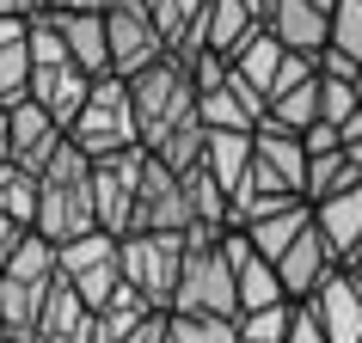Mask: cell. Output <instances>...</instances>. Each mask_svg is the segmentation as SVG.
<instances>
[{
	"mask_svg": "<svg viewBox=\"0 0 362 343\" xmlns=\"http://www.w3.org/2000/svg\"><path fill=\"white\" fill-rule=\"evenodd\" d=\"M288 343H332L325 337L320 313H313V301H295V325H288Z\"/></svg>",
	"mask_w": 362,
	"mask_h": 343,
	"instance_id": "obj_33",
	"label": "cell"
},
{
	"mask_svg": "<svg viewBox=\"0 0 362 343\" xmlns=\"http://www.w3.org/2000/svg\"><path fill=\"white\" fill-rule=\"evenodd\" d=\"M0 166H13V111H0Z\"/></svg>",
	"mask_w": 362,
	"mask_h": 343,
	"instance_id": "obj_37",
	"label": "cell"
},
{
	"mask_svg": "<svg viewBox=\"0 0 362 343\" xmlns=\"http://www.w3.org/2000/svg\"><path fill=\"white\" fill-rule=\"evenodd\" d=\"M68 141H74L80 153H93V160L141 148V116H135V92H129V80H117V74L93 80V98H86V111L74 116Z\"/></svg>",
	"mask_w": 362,
	"mask_h": 343,
	"instance_id": "obj_3",
	"label": "cell"
},
{
	"mask_svg": "<svg viewBox=\"0 0 362 343\" xmlns=\"http://www.w3.org/2000/svg\"><path fill=\"white\" fill-rule=\"evenodd\" d=\"M197 209L185 196V178L160 160H148V178H141V215H135V233H191Z\"/></svg>",
	"mask_w": 362,
	"mask_h": 343,
	"instance_id": "obj_9",
	"label": "cell"
},
{
	"mask_svg": "<svg viewBox=\"0 0 362 343\" xmlns=\"http://www.w3.org/2000/svg\"><path fill=\"white\" fill-rule=\"evenodd\" d=\"M203 31H209V49H215V56L233 61V49H240L252 31H264V25H258V13H252V0H209Z\"/></svg>",
	"mask_w": 362,
	"mask_h": 343,
	"instance_id": "obj_20",
	"label": "cell"
},
{
	"mask_svg": "<svg viewBox=\"0 0 362 343\" xmlns=\"http://www.w3.org/2000/svg\"><path fill=\"white\" fill-rule=\"evenodd\" d=\"M49 6H56V0H49Z\"/></svg>",
	"mask_w": 362,
	"mask_h": 343,
	"instance_id": "obj_42",
	"label": "cell"
},
{
	"mask_svg": "<svg viewBox=\"0 0 362 343\" xmlns=\"http://www.w3.org/2000/svg\"><path fill=\"white\" fill-rule=\"evenodd\" d=\"M313 227L325 233V246H332V258H338V270H344L362 251V191H344V196L313 203Z\"/></svg>",
	"mask_w": 362,
	"mask_h": 343,
	"instance_id": "obj_17",
	"label": "cell"
},
{
	"mask_svg": "<svg viewBox=\"0 0 362 343\" xmlns=\"http://www.w3.org/2000/svg\"><path fill=\"white\" fill-rule=\"evenodd\" d=\"M338 270V258H332V246H325V233L320 227H307L295 246L276 258V276H283V288H288V301H313L325 288V276Z\"/></svg>",
	"mask_w": 362,
	"mask_h": 343,
	"instance_id": "obj_12",
	"label": "cell"
},
{
	"mask_svg": "<svg viewBox=\"0 0 362 343\" xmlns=\"http://www.w3.org/2000/svg\"><path fill=\"white\" fill-rule=\"evenodd\" d=\"M105 31H111V74L117 80H135V74H148V68H160L172 56L160 25H153V13H148V0H117L105 13Z\"/></svg>",
	"mask_w": 362,
	"mask_h": 343,
	"instance_id": "obj_7",
	"label": "cell"
},
{
	"mask_svg": "<svg viewBox=\"0 0 362 343\" xmlns=\"http://www.w3.org/2000/svg\"><path fill=\"white\" fill-rule=\"evenodd\" d=\"M68 148V129H62L56 116L43 111L37 98H25V104H13V160H19L25 172H49V160Z\"/></svg>",
	"mask_w": 362,
	"mask_h": 343,
	"instance_id": "obj_11",
	"label": "cell"
},
{
	"mask_svg": "<svg viewBox=\"0 0 362 343\" xmlns=\"http://www.w3.org/2000/svg\"><path fill=\"white\" fill-rule=\"evenodd\" d=\"M320 116L332 129H350L362 116V86H350V80H320Z\"/></svg>",
	"mask_w": 362,
	"mask_h": 343,
	"instance_id": "obj_30",
	"label": "cell"
},
{
	"mask_svg": "<svg viewBox=\"0 0 362 343\" xmlns=\"http://www.w3.org/2000/svg\"><path fill=\"white\" fill-rule=\"evenodd\" d=\"M37 233L49 246H74L86 233H98V196H93V153H80L74 141L49 160L37 196Z\"/></svg>",
	"mask_w": 362,
	"mask_h": 343,
	"instance_id": "obj_1",
	"label": "cell"
},
{
	"mask_svg": "<svg viewBox=\"0 0 362 343\" xmlns=\"http://www.w3.org/2000/svg\"><path fill=\"white\" fill-rule=\"evenodd\" d=\"M123 282L153 306V313H172L178 301V282H185V258H191V239L185 233H129L123 239Z\"/></svg>",
	"mask_w": 362,
	"mask_h": 343,
	"instance_id": "obj_4",
	"label": "cell"
},
{
	"mask_svg": "<svg viewBox=\"0 0 362 343\" xmlns=\"http://www.w3.org/2000/svg\"><path fill=\"white\" fill-rule=\"evenodd\" d=\"M49 13H56V31H62V43H68V56H74L93 80L111 74V31H105V13H62V6H49Z\"/></svg>",
	"mask_w": 362,
	"mask_h": 343,
	"instance_id": "obj_16",
	"label": "cell"
},
{
	"mask_svg": "<svg viewBox=\"0 0 362 343\" xmlns=\"http://www.w3.org/2000/svg\"><path fill=\"white\" fill-rule=\"evenodd\" d=\"M283 301H288V288L276 276V264L252 251L246 264H240V313H264V306H283Z\"/></svg>",
	"mask_w": 362,
	"mask_h": 343,
	"instance_id": "obj_25",
	"label": "cell"
},
{
	"mask_svg": "<svg viewBox=\"0 0 362 343\" xmlns=\"http://www.w3.org/2000/svg\"><path fill=\"white\" fill-rule=\"evenodd\" d=\"M252 160H258V135H233V129H209V153H203V166L215 172V184L221 191H240L246 184Z\"/></svg>",
	"mask_w": 362,
	"mask_h": 343,
	"instance_id": "obj_19",
	"label": "cell"
},
{
	"mask_svg": "<svg viewBox=\"0 0 362 343\" xmlns=\"http://www.w3.org/2000/svg\"><path fill=\"white\" fill-rule=\"evenodd\" d=\"M344 191H362V166L350 160V148L313 153V166H307V203H325V196H344Z\"/></svg>",
	"mask_w": 362,
	"mask_h": 343,
	"instance_id": "obj_22",
	"label": "cell"
},
{
	"mask_svg": "<svg viewBox=\"0 0 362 343\" xmlns=\"http://www.w3.org/2000/svg\"><path fill=\"white\" fill-rule=\"evenodd\" d=\"M172 343H178V337H172Z\"/></svg>",
	"mask_w": 362,
	"mask_h": 343,
	"instance_id": "obj_43",
	"label": "cell"
},
{
	"mask_svg": "<svg viewBox=\"0 0 362 343\" xmlns=\"http://www.w3.org/2000/svg\"><path fill=\"white\" fill-rule=\"evenodd\" d=\"M31 239V227H19L13 215H0V276L13 270V258H19V246Z\"/></svg>",
	"mask_w": 362,
	"mask_h": 343,
	"instance_id": "obj_35",
	"label": "cell"
},
{
	"mask_svg": "<svg viewBox=\"0 0 362 343\" xmlns=\"http://www.w3.org/2000/svg\"><path fill=\"white\" fill-rule=\"evenodd\" d=\"M148 148H129V153H105L93 160V196H98V227L111 239H129L135 233V215H141V178H148Z\"/></svg>",
	"mask_w": 362,
	"mask_h": 343,
	"instance_id": "obj_6",
	"label": "cell"
},
{
	"mask_svg": "<svg viewBox=\"0 0 362 343\" xmlns=\"http://www.w3.org/2000/svg\"><path fill=\"white\" fill-rule=\"evenodd\" d=\"M135 92V116H141V148H166L172 135L185 129V123H197V80L178 68V61H160V68H148V74L129 80Z\"/></svg>",
	"mask_w": 362,
	"mask_h": 343,
	"instance_id": "obj_2",
	"label": "cell"
},
{
	"mask_svg": "<svg viewBox=\"0 0 362 343\" xmlns=\"http://www.w3.org/2000/svg\"><path fill=\"white\" fill-rule=\"evenodd\" d=\"M270 129H288V135H307V129H320L325 116H320V74L301 80V86H288V92L270 98V116H264Z\"/></svg>",
	"mask_w": 362,
	"mask_h": 343,
	"instance_id": "obj_21",
	"label": "cell"
},
{
	"mask_svg": "<svg viewBox=\"0 0 362 343\" xmlns=\"http://www.w3.org/2000/svg\"><path fill=\"white\" fill-rule=\"evenodd\" d=\"M283 61H288V49L276 37H270V31H252L246 43H240V49H233V80H246L252 92H276V74H283Z\"/></svg>",
	"mask_w": 362,
	"mask_h": 343,
	"instance_id": "obj_18",
	"label": "cell"
},
{
	"mask_svg": "<svg viewBox=\"0 0 362 343\" xmlns=\"http://www.w3.org/2000/svg\"><path fill=\"white\" fill-rule=\"evenodd\" d=\"M332 49L362 61V0H338V13H332Z\"/></svg>",
	"mask_w": 362,
	"mask_h": 343,
	"instance_id": "obj_32",
	"label": "cell"
},
{
	"mask_svg": "<svg viewBox=\"0 0 362 343\" xmlns=\"http://www.w3.org/2000/svg\"><path fill=\"white\" fill-rule=\"evenodd\" d=\"M313 6H320V13H338V0H313Z\"/></svg>",
	"mask_w": 362,
	"mask_h": 343,
	"instance_id": "obj_40",
	"label": "cell"
},
{
	"mask_svg": "<svg viewBox=\"0 0 362 343\" xmlns=\"http://www.w3.org/2000/svg\"><path fill=\"white\" fill-rule=\"evenodd\" d=\"M117 246H123V239H111L105 227H98V233H86V239H74V246H62V276H86V270L111 264V258H117Z\"/></svg>",
	"mask_w": 362,
	"mask_h": 343,
	"instance_id": "obj_29",
	"label": "cell"
},
{
	"mask_svg": "<svg viewBox=\"0 0 362 343\" xmlns=\"http://www.w3.org/2000/svg\"><path fill=\"white\" fill-rule=\"evenodd\" d=\"M307 227H313V203H295V209H283V215H270V221H258L246 239L258 246V258H270V264H276V258H283V251L295 246Z\"/></svg>",
	"mask_w": 362,
	"mask_h": 343,
	"instance_id": "obj_23",
	"label": "cell"
},
{
	"mask_svg": "<svg viewBox=\"0 0 362 343\" xmlns=\"http://www.w3.org/2000/svg\"><path fill=\"white\" fill-rule=\"evenodd\" d=\"M307 141L301 135H288V129H258V160H252L246 172V184L258 196H307Z\"/></svg>",
	"mask_w": 362,
	"mask_h": 343,
	"instance_id": "obj_8",
	"label": "cell"
},
{
	"mask_svg": "<svg viewBox=\"0 0 362 343\" xmlns=\"http://www.w3.org/2000/svg\"><path fill=\"white\" fill-rule=\"evenodd\" d=\"M148 319H153V306L141 301L135 288H123V294H117V301L93 319V343H123V337L135 331V325H148Z\"/></svg>",
	"mask_w": 362,
	"mask_h": 343,
	"instance_id": "obj_26",
	"label": "cell"
},
{
	"mask_svg": "<svg viewBox=\"0 0 362 343\" xmlns=\"http://www.w3.org/2000/svg\"><path fill=\"white\" fill-rule=\"evenodd\" d=\"M288 325H295V301L264 306V313H240V337L246 343H288Z\"/></svg>",
	"mask_w": 362,
	"mask_h": 343,
	"instance_id": "obj_31",
	"label": "cell"
},
{
	"mask_svg": "<svg viewBox=\"0 0 362 343\" xmlns=\"http://www.w3.org/2000/svg\"><path fill=\"white\" fill-rule=\"evenodd\" d=\"M62 13H111L117 0H56Z\"/></svg>",
	"mask_w": 362,
	"mask_h": 343,
	"instance_id": "obj_38",
	"label": "cell"
},
{
	"mask_svg": "<svg viewBox=\"0 0 362 343\" xmlns=\"http://www.w3.org/2000/svg\"><path fill=\"white\" fill-rule=\"evenodd\" d=\"M320 80H350V86H362V61H350L344 49H320Z\"/></svg>",
	"mask_w": 362,
	"mask_h": 343,
	"instance_id": "obj_34",
	"label": "cell"
},
{
	"mask_svg": "<svg viewBox=\"0 0 362 343\" xmlns=\"http://www.w3.org/2000/svg\"><path fill=\"white\" fill-rule=\"evenodd\" d=\"M93 306L80 301V288L68 276H56L49 301H43V319H37V337L31 343H93Z\"/></svg>",
	"mask_w": 362,
	"mask_h": 343,
	"instance_id": "obj_15",
	"label": "cell"
},
{
	"mask_svg": "<svg viewBox=\"0 0 362 343\" xmlns=\"http://www.w3.org/2000/svg\"><path fill=\"white\" fill-rule=\"evenodd\" d=\"M185 196H191V209H197V227H228V191L215 184L209 166L185 172Z\"/></svg>",
	"mask_w": 362,
	"mask_h": 343,
	"instance_id": "obj_27",
	"label": "cell"
},
{
	"mask_svg": "<svg viewBox=\"0 0 362 343\" xmlns=\"http://www.w3.org/2000/svg\"><path fill=\"white\" fill-rule=\"evenodd\" d=\"M153 25H160V37H166V49H178V43L197 31V19L209 13V0H148Z\"/></svg>",
	"mask_w": 362,
	"mask_h": 343,
	"instance_id": "obj_28",
	"label": "cell"
},
{
	"mask_svg": "<svg viewBox=\"0 0 362 343\" xmlns=\"http://www.w3.org/2000/svg\"><path fill=\"white\" fill-rule=\"evenodd\" d=\"M31 98H37L43 111L56 116L62 129H74V116L86 111V98H93V74H86L80 61H56V68H37V74H31Z\"/></svg>",
	"mask_w": 362,
	"mask_h": 343,
	"instance_id": "obj_13",
	"label": "cell"
},
{
	"mask_svg": "<svg viewBox=\"0 0 362 343\" xmlns=\"http://www.w3.org/2000/svg\"><path fill=\"white\" fill-rule=\"evenodd\" d=\"M313 313H320L332 343H362V282L350 270H332L325 276V288L313 294Z\"/></svg>",
	"mask_w": 362,
	"mask_h": 343,
	"instance_id": "obj_14",
	"label": "cell"
},
{
	"mask_svg": "<svg viewBox=\"0 0 362 343\" xmlns=\"http://www.w3.org/2000/svg\"><path fill=\"white\" fill-rule=\"evenodd\" d=\"M172 313H185V319H240V270L228 264L221 246H191Z\"/></svg>",
	"mask_w": 362,
	"mask_h": 343,
	"instance_id": "obj_5",
	"label": "cell"
},
{
	"mask_svg": "<svg viewBox=\"0 0 362 343\" xmlns=\"http://www.w3.org/2000/svg\"><path fill=\"white\" fill-rule=\"evenodd\" d=\"M264 31L283 43L288 56H320V49H332V13H320L313 0H270Z\"/></svg>",
	"mask_w": 362,
	"mask_h": 343,
	"instance_id": "obj_10",
	"label": "cell"
},
{
	"mask_svg": "<svg viewBox=\"0 0 362 343\" xmlns=\"http://www.w3.org/2000/svg\"><path fill=\"white\" fill-rule=\"evenodd\" d=\"M37 196H43V178H37V172H25L19 160L0 166V215H13L19 227L37 233Z\"/></svg>",
	"mask_w": 362,
	"mask_h": 343,
	"instance_id": "obj_24",
	"label": "cell"
},
{
	"mask_svg": "<svg viewBox=\"0 0 362 343\" xmlns=\"http://www.w3.org/2000/svg\"><path fill=\"white\" fill-rule=\"evenodd\" d=\"M123 343H172V313H153L148 325H135Z\"/></svg>",
	"mask_w": 362,
	"mask_h": 343,
	"instance_id": "obj_36",
	"label": "cell"
},
{
	"mask_svg": "<svg viewBox=\"0 0 362 343\" xmlns=\"http://www.w3.org/2000/svg\"><path fill=\"white\" fill-rule=\"evenodd\" d=\"M344 270H350V276H356V282H362V251H356V258H350V264H344Z\"/></svg>",
	"mask_w": 362,
	"mask_h": 343,
	"instance_id": "obj_39",
	"label": "cell"
},
{
	"mask_svg": "<svg viewBox=\"0 0 362 343\" xmlns=\"http://www.w3.org/2000/svg\"><path fill=\"white\" fill-rule=\"evenodd\" d=\"M0 343H6V325H0Z\"/></svg>",
	"mask_w": 362,
	"mask_h": 343,
	"instance_id": "obj_41",
	"label": "cell"
}]
</instances>
